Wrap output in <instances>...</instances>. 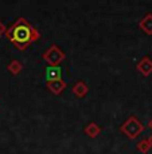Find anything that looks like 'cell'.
I'll return each mask as SVG.
<instances>
[{
    "mask_svg": "<svg viewBox=\"0 0 152 154\" xmlns=\"http://www.w3.org/2000/svg\"><path fill=\"white\" fill-rule=\"evenodd\" d=\"M46 87L49 88V91L51 94L59 95V94L63 93V90L67 87V85L62 78H58V79H53V81H46Z\"/></svg>",
    "mask_w": 152,
    "mask_h": 154,
    "instance_id": "cell-4",
    "label": "cell"
},
{
    "mask_svg": "<svg viewBox=\"0 0 152 154\" xmlns=\"http://www.w3.org/2000/svg\"><path fill=\"white\" fill-rule=\"evenodd\" d=\"M148 142H150V145H151V147H152V134L148 137Z\"/></svg>",
    "mask_w": 152,
    "mask_h": 154,
    "instance_id": "cell-14",
    "label": "cell"
},
{
    "mask_svg": "<svg viewBox=\"0 0 152 154\" xmlns=\"http://www.w3.org/2000/svg\"><path fill=\"white\" fill-rule=\"evenodd\" d=\"M71 91H73V94L76 97H78V98H83V97H86V94L89 93V86L86 85L83 81H78L76 85L73 86Z\"/></svg>",
    "mask_w": 152,
    "mask_h": 154,
    "instance_id": "cell-6",
    "label": "cell"
},
{
    "mask_svg": "<svg viewBox=\"0 0 152 154\" xmlns=\"http://www.w3.org/2000/svg\"><path fill=\"white\" fill-rule=\"evenodd\" d=\"M42 58H43V60L46 62L49 66H59V64L66 59V54H65L57 44H51V46L43 52Z\"/></svg>",
    "mask_w": 152,
    "mask_h": 154,
    "instance_id": "cell-3",
    "label": "cell"
},
{
    "mask_svg": "<svg viewBox=\"0 0 152 154\" xmlns=\"http://www.w3.org/2000/svg\"><path fill=\"white\" fill-rule=\"evenodd\" d=\"M137 150L140 153H143V154H147L148 152H150V149H151V145H150V142H148V138H145V140H141L140 142H137Z\"/></svg>",
    "mask_w": 152,
    "mask_h": 154,
    "instance_id": "cell-11",
    "label": "cell"
},
{
    "mask_svg": "<svg viewBox=\"0 0 152 154\" xmlns=\"http://www.w3.org/2000/svg\"><path fill=\"white\" fill-rule=\"evenodd\" d=\"M22 70H23V64L20 63L19 60H12L8 64V71H10L11 74H14V75H18Z\"/></svg>",
    "mask_w": 152,
    "mask_h": 154,
    "instance_id": "cell-10",
    "label": "cell"
},
{
    "mask_svg": "<svg viewBox=\"0 0 152 154\" xmlns=\"http://www.w3.org/2000/svg\"><path fill=\"white\" fill-rule=\"evenodd\" d=\"M136 69L143 76H150L152 74V59L148 58V56H144L137 63Z\"/></svg>",
    "mask_w": 152,
    "mask_h": 154,
    "instance_id": "cell-5",
    "label": "cell"
},
{
    "mask_svg": "<svg viewBox=\"0 0 152 154\" xmlns=\"http://www.w3.org/2000/svg\"><path fill=\"white\" fill-rule=\"evenodd\" d=\"M144 125L137 119V117L135 115H131L127 121L120 126V131L123 133L124 135H127L129 140H135L137 135H140L143 131H144Z\"/></svg>",
    "mask_w": 152,
    "mask_h": 154,
    "instance_id": "cell-2",
    "label": "cell"
},
{
    "mask_svg": "<svg viewBox=\"0 0 152 154\" xmlns=\"http://www.w3.org/2000/svg\"><path fill=\"white\" fill-rule=\"evenodd\" d=\"M83 131H85V134L88 135V137H90V138H96L97 135H100V133H101V127L98 126L96 122H89L88 125L85 126Z\"/></svg>",
    "mask_w": 152,
    "mask_h": 154,
    "instance_id": "cell-8",
    "label": "cell"
},
{
    "mask_svg": "<svg viewBox=\"0 0 152 154\" xmlns=\"http://www.w3.org/2000/svg\"><path fill=\"white\" fill-rule=\"evenodd\" d=\"M58 78H61V69L58 66H50L46 70V81H53Z\"/></svg>",
    "mask_w": 152,
    "mask_h": 154,
    "instance_id": "cell-9",
    "label": "cell"
},
{
    "mask_svg": "<svg viewBox=\"0 0 152 154\" xmlns=\"http://www.w3.org/2000/svg\"><path fill=\"white\" fill-rule=\"evenodd\" d=\"M139 27L143 29L147 35H152V14H147L139 22Z\"/></svg>",
    "mask_w": 152,
    "mask_h": 154,
    "instance_id": "cell-7",
    "label": "cell"
},
{
    "mask_svg": "<svg viewBox=\"0 0 152 154\" xmlns=\"http://www.w3.org/2000/svg\"><path fill=\"white\" fill-rule=\"evenodd\" d=\"M5 31H7V28H5V26L3 24L2 22H0V35H3V34H4Z\"/></svg>",
    "mask_w": 152,
    "mask_h": 154,
    "instance_id": "cell-12",
    "label": "cell"
},
{
    "mask_svg": "<svg viewBox=\"0 0 152 154\" xmlns=\"http://www.w3.org/2000/svg\"><path fill=\"white\" fill-rule=\"evenodd\" d=\"M34 29L24 17H19L16 22L5 31L8 40L20 51H24L31 43H34Z\"/></svg>",
    "mask_w": 152,
    "mask_h": 154,
    "instance_id": "cell-1",
    "label": "cell"
},
{
    "mask_svg": "<svg viewBox=\"0 0 152 154\" xmlns=\"http://www.w3.org/2000/svg\"><path fill=\"white\" fill-rule=\"evenodd\" d=\"M148 129H150V130H152V119H150V121H148Z\"/></svg>",
    "mask_w": 152,
    "mask_h": 154,
    "instance_id": "cell-13",
    "label": "cell"
}]
</instances>
